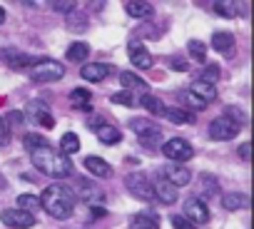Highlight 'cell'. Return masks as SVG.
Wrapping results in <instances>:
<instances>
[{
  "instance_id": "cell-1",
  "label": "cell",
  "mask_w": 254,
  "mask_h": 229,
  "mask_svg": "<svg viewBox=\"0 0 254 229\" xmlns=\"http://www.w3.org/2000/svg\"><path fill=\"white\" fill-rule=\"evenodd\" d=\"M38 199H40V207H43L53 219H67V217H72V212H75V194H72L67 187H63V184H50V187H45Z\"/></svg>"
},
{
  "instance_id": "cell-2",
  "label": "cell",
  "mask_w": 254,
  "mask_h": 229,
  "mask_svg": "<svg viewBox=\"0 0 254 229\" xmlns=\"http://www.w3.org/2000/svg\"><path fill=\"white\" fill-rule=\"evenodd\" d=\"M30 160H33L35 170H40V172H43V174H48V177L65 179V177L75 174L72 162H70L67 157L58 155L50 145H48V147H40V150H35V152H30Z\"/></svg>"
},
{
  "instance_id": "cell-3",
  "label": "cell",
  "mask_w": 254,
  "mask_h": 229,
  "mask_svg": "<svg viewBox=\"0 0 254 229\" xmlns=\"http://www.w3.org/2000/svg\"><path fill=\"white\" fill-rule=\"evenodd\" d=\"M125 187L132 197L142 199V202H155V192H152V179L142 172H132L125 177Z\"/></svg>"
},
{
  "instance_id": "cell-4",
  "label": "cell",
  "mask_w": 254,
  "mask_h": 229,
  "mask_svg": "<svg viewBox=\"0 0 254 229\" xmlns=\"http://www.w3.org/2000/svg\"><path fill=\"white\" fill-rule=\"evenodd\" d=\"M63 75H65V65H60L55 60H40L30 70V80L33 82H58Z\"/></svg>"
},
{
  "instance_id": "cell-5",
  "label": "cell",
  "mask_w": 254,
  "mask_h": 229,
  "mask_svg": "<svg viewBox=\"0 0 254 229\" xmlns=\"http://www.w3.org/2000/svg\"><path fill=\"white\" fill-rule=\"evenodd\" d=\"M162 152H165V157H167V160H172V165L190 162V160L194 157L192 145H190L187 140H182V137H175V140L165 142V145H162Z\"/></svg>"
},
{
  "instance_id": "cell-6",
  "label": "cell",
  "mask_w": 254,
  "mask_h": 229,
  "mask_svg": "<svg viewBox=\"0 0 254 229\" xmlns=\"http://www.w3.org/2000/svg\"><path fill=\"white\" fill-rule=\"evenodd\" d=\"M239 130H242V125L234 122L232 117H227V114L209 122V137L212 140H234L239 135Z\"/></svg>"
},
{
  "instance_id": "cell-7",
  "label": "cell",
  "mask_w": 254,
  "mask_h": 229,
  "mask_svg": "<svg viewBox=\"0 0 254 229\" xmlns=\"http://www.w3.org/2000/svg\"><path fill=\"white\" fill-rule=\"evenodd\" d=\"M75 192L82 202H87L90 207H97L100 202H105V192L100 189L97 182L87 179V177H77V184H75Z\"/></svg>"
},
{
  "instance_id": "cell-8",
  "label": "cell",
  "mask_w": 254,
  "mask_h": 229,
  "mask_svg": "<svg viewBox=\"0 0 254 229\" xmlns=\"http://www.w3.org/2000/svg\"><path fill=\"white\" fill-rule=\"evenodd\" d=\"M130 130H132L135 135H140L147 145H155V142L162 140V130H160V125H157V122H150V120H145V117H135V120H130Z\"/></svg>"
},
{
  "instance_id": "cell-9",
  "label": "cell",
  "mask_w": 254,
  "mask_h": 229,
  "mask_svg": "<svg viewBox=\"0 0 254 229\" xmlns=\"http://www.w3.org/2000/svg\"><path fill=\"white\" fill-rule=\"evenodd\" d=\"M23 117H28V120H33V122H38V125L48 127V130L55 125V117L50 114L48 105H45V102H40V100L28 102V107H25V112H23Z\"/></svg>"
},
{
  "instance_id": "cell-10",
  "label": "cell",
  "mask_w": 254,
  "mask_h": 229,
  "mask_svg": "<svg viewBox=\"0 0 254 229\" xmlns=\"http://www.w3.org/2000/svg\"><path fill=\"white\" fill-rule=\"evenodd\" d=\"M0 219H3L5 227H13V229H30V227H35V214H28L23 209H3Z\"/></svg>"
},
{
  "instance_id": "cell-11",
  "label": "cell",
  "mask_w": 254,
  "mask_h": 229,
  "mask_svg": "<svg viewBox=\"0 0 254 229\" xmlns=\"http://www.w3.org/2000/svg\"><path fill=\"white\" fill-rule=\"evenodd\" d=\"M160 177H165V179H167L170 184H175L177 189L192 182V172H190L187 167H182V165H172V162L162 167V174H160Z\"/></svg>"
},
{
  "instance_id": "cell-12",
  "label": "cell",
  "mask_w": 254,
  "mask_h": 229,
  "mask_svg": "<svg viewBox=\"0 0 254 229\" xmlns=\"http://www.w3.org/2000/svg\"><path fill=\"white\" fill-rule=\"evenodd\" d=\"M185 217L192 224H204V222H209V209H207V204L199 197H190L185 202Z\"/></svg>"
},
{
  "instance_id": "cell-13",
  "label": "cell",
  "mask_w": 254,
  "mask_h": 229,
  "mask_svg": "<svg viewBox=\"0 0 254 229\" xmlns=\"http://www.w3.org/2000/svg\"><path fill=\"white\" fill-rule=\"evenodd\" d=\"M127 55H130V62L137 65L140 70H150L152 62H155V60H152V53H150L142 43H137V40L127 45Z\"/></svg>"
},
{
  "instance_id": "cell-14",
  "label": "cell",
  "mask_w": 254,
  "mask_h": 229,
  "mask_svg": "<svg viewBox=\"0 0 254 229\" xmlns=\"http://www.w3.org/2000/svg\"><path fill=\"white\" fill-rule=\"evenodd\" d=\"M152 192H155V199L162 202V204H175L177 202V194H180V189L175 184H170L165 177H157L152 182Z\"/></svg>"
},
{
  "instance_id": "cell-15",
  "label": "cell",
  "mask_w": 254,
  "mask_h": 229,
  "mask_svg": "<svg viewBox=\"0 0 254 229\" xmlns=\"http://www.w3.org/2000/svg\"><path fill=\"white\" fill-rule=\"evenodd\" d=\"M80 75H82V80H87V82H102V80L110 75V67L102 65V62H87V65H82Z\"/></svg>"
},
{
  "instance_id": "cell-16",
  "label": "cell",
  "mask_w": 254,
  "mask_h": 229,
  "mask_svg": "<svg viewBox=\"0 0 254 229\" xmlns=\"http://www.w3.org/2000/svg\"><path fill=\"white\" fill-rule=\"evenodd\" d=\"M5 60L13 70H25L30 65H38V57L25 55V53H15V50H5Z\"/></svg>"
},
{
  "instance_id": "cell-17",
  "label": "cell",
  "mask_w": 254,
  "mask_h": 229,
  "mask_svg": "<svg viewBox=\"0 0 254 229\" xmlns=\"http://www.w3.org/2000/svg\"><path fill=\"white\" fill-rule=\"evenodd\" d=\"M222 207L227 212H237V209H247L249 207V197L242 194V192H227L222 197Z\"/></svg>"
},
{
  "instance_id": "cell-18",
  "label": "cell",
  "mask_w": 254,
  "mask_h": 229,
  "mask_svg": "<svg viewBox=\"0 0 254 229\" xmlns=\"http://www.w3.org/2000/svg\"><path fill=\"white\" fill-rule=\"evenodd\" d=\"M95 132H97V140H100V142H105V145H117V142L122 140L120 130H117L115 125H107V122L97 125V127H95Z\"/></svg>"
},
{
  "instance_id": "cell-19",
  "label": "cell",
  "mask_w": 254,
  "mask_h": 229,
  "mask_svg": "<svg viewBox=\"0 0 254 229\" xmlns=\"http://www.w3.org/2000/svg\"><path fill=\"white\" fill-rule=\"evenodd\" d=\"M130 229H160V219L150 212H140L130 219Z\"/></svg>"
},
{
  "instance_id": "cell-20",
  "label": "cell",
  "mask_w": 254,
  "mask_h": 229,
  "mask_svg": "<svg viewBox=\"0 0 254 229\" xmlns=\"http://www.w3.org/2000/svg\"><path fill=\"white\" fill-rule=\"evenodd\" d=\"M162 117H167L170 122H177V125H190V122H194V114L187 112V110H182V107H165Z\"/></svg>"
},
{
  "instance_id": "cell-21",
  "label": "cell",
  "mask_w": 254,
  "mask_h": 229,
  "mask_svg": "<svg viewBox=\"0 0 254 229\" xmlns=\"http://www.w3.org/2000/svg\"><path fill=\"white\" fill-rule=\"evenodd\" d=\"M190 92H192V95H197L204 105H207V102H212V100H217V87H214V85H207V82H202V80L192 82Z\"/></svg>"
},
{
  "instance_id": "cell-22",
  "label": "cell",
  "mask_w": 254,
  "mask_h": 229,
  "mask_svg": "<svg viewBox=\"0 0 254 229\" xmlns=\"http://www.w3.org/2000/svg\"><path fill=\"white\" fill-rule=\"evenodd\" d=\"M85 167L95 174V177H110L112 174V170H110V165L102 160V157H95V155H90V157H85Z\"/></svg>"
},
{
  "instance_id": "cell-23",
  "label": "cell",
  "mask_w": 254,
  "mask_h": 229,
  "mask_svg": "<svg viewBox=\"0 0 254 229\" xmlns=\"http://www.w3.org/2000/svg\"><path fill=\"white\" fill-rule=\"evenodd\" d=\"M80 150V137L75 135V132H65L63 137H60V155L63 157H70V155H75Z\"/></svg>"
},
{
  "instance_id": "cell-24",
  "label": "cell",
  "mask_w": 254,
  "mask_h": 229,
  "mask_svg": "<svg viewBox=\"0 0 254 229\" xmlns=\"http://www.w3.org/2000/svg\"><path fill=\"white\" fill-rule=\"evenodd\" d=\"M125 10H127V15H132V18H152V13H155V8L150 5V3H125Z\"/></svg>"
},
{
  "instance_id": "cell-25",
  "label": "cell",
  "mask_w": 254,
  "mask_h": 229,
  "mask_svg": "<svg viewBox=\"0 0 254 229\" xmlns=\"http://www.w3.org/2000/svg\"><path fill=\"white\" fill-rule=\"evenodd\" d=\"M232 45H234V35H232V33H214L212 48H214L217 53H229Z\"/></svg>"
},
{
  "instance_id": "cell-26",
  "label": "cell",
  "mask_w": 254,
  "mask_h": 229,
  "mask_svg": "<svg viewBox=\"0 0 254 229\" xmlns=\"http://www.w3.org/2000/svg\"><path fill=\"white\" fill-rule=\"evenodd\" d=\"M87 55H90V48L85 43H72L67 48V60L70 62H82V60H87Z\"/></svg>"
},
{
  "instance_id": "cell-27",
  "label": "cell",
  "mask_w": 254,
  "mask_h": 229,
  "mask_svg": "<svg viewBox=\"0 0 254 229\" xmlns=\"http://www.w3.org/2000/svg\"><path fill=\"white\" fill-rule=\"evenodd\" d=\"M90 100H92V95H90V90H85V87H77V90L70 92V102H72L75 107L90 110Z\"/></svg>"
},
{
  "instance_id": "cell-28",
  "label": "cell",
  "mask_w": 254,
  "mask_h": 229,
  "mask_svg": "<svg viewBox=\"0 0 254 229\" xmlns=\"http://www.w3.org/2000/svg\"><path fill=\"white\" fill-rule=\"evenodd\" d=\"M140 105H142L147 112H152V114H162V112H165V105H162V100H160V97H155V95H150V92L140 97Z\"/></svg>"
},
{
  "instance_id": "cell-29",
  "label": "cell",
  "mask_w": 254,
  "mask_h": 229,
  "mask_svg": "<svg viewBox=\"0 0 254 229\" xmlns=\"http://www.w3.org/2000/svg\"><path fill=\"white\" fill-rule=\"evenodd\" d=\"M214 10H217V15H222V18H237V15H239V5L234 3V0H222V3L214 5Z\"/></svg>"
},
{
  "instance_id": "cell-30",
  "label": "cell",
  "mask_w": 254,
  "mask_h": 229,
  "mask_svg": "<svg viewBox=\"0 0 254 229\" xmlns=\"http://www.w3.org/2000/svg\"><path fill=\"white\" fill-rule=\"evenodd\" d=\"M15 209H23V212L33 214L35 209H40V199H38L35 194H20V197H18V207H15Z\"/></svg>"
},
{
  "instance_id": "cell-31",
  "label": "cell",
  "mask_w": 254,
  "mask_h": 229,
  "mask_svg": "<svg viewBox=\"0 0 254 229\" xmlns=\"http://www.w3.org/2000/svg\"><path fill=\"white\" fill-rule=\"evenodd\" d=\"M23 145L28 147V152H35V150H40V147H48V140H45L43 135L30 132V135H25V137H23Z\"/></svg>"
},
{
  "instance_id": "cell-32",
  "label": "cell",
  "mask_w": 254,
  "mask_h": 229,
  "mask_svg": "<svg viewBox=\"0 0 254 229\" xmlns=\"http://www.w3.org/2000/svg\"><path fill=\"white\" fill-rule=\"evenodd\" d=\"M120 80H122V85L130 90V92H132V87H145V80H140L135 72H127V70L120 72Z\"/></svg>"
},
{
  "instance_id": "cell-33",
  "label": "cell",
  "mask_w": 254,
  "mask_h": 229,
  "mask_svg": "<svg viewBox=\"0 0 254 229\" xmlns=\"http://www.w3.org/2000/svg\"><path fill=\"white\" fill-rule=\"evenodd\" d=\"M112 102L115 105H125V107H132V105H137V97L130 90H122V92H115L112 95Z\"/></svg>"
},
{
  "instance_id": "cell-34",
  "label": "cell",
  "mask_w": 254,
  "mask_h": 229,
  "mask_svg": "<svg viewBox=\"0 0 254 229\" xmlns=\"http://www.w3.org/2000/svg\"><path fill=\"white\" fill-rule=\"evenodd\" d=\"M219 75H222V70L217 67V65H207L204 70H202V82H207V85H214L217 80H219Z\"/></svg>"
},
{
  "instance_id": "cell-35",
  "label": "cell",
  "mask_w": 254,
  "mask_h": 229,
  "mask_svg": "<svg viewBox=\"0 0 254 229\" xmlns=\"http://www.w3.org/2000/svg\"><path fill=\"white\" fill-rule=\"evenodd\" d=\"M187 50H190V55H192V57H197L199 62H204V57H207V48H204V43L192 40V43L187 45Z\"/></svg>"
},
{
  "instance_id": "cell-36",
  "label": "cell",
  "mask_w": 254,
  "mask_h": 229,
  "mask_svg": "<svg viewBox=\"0 0 254 229\" xmlns=\"http://www.w3.org/2000/svg\"><path fill=\"white\" fill-rule=\"evenodd\" d=\"M182 100H185V102H187V105H190V107H194V110H197V112H199V110H204V107H207V105H204V102H202V100H199V97H197V95H192V92H190V90H185V92H182Z\"/></svg>"
},
{
  "instance_id": "cell-37",
  "label": "cell",
  "mask_w": 254,
  "mask_h": 229,
  "mask_svg": "<svg viewBox=\"0 0 254 229\" xmlns=\"http://www.w3.org/2000/svg\"><path fill=\"white\" fill-rule=\"evenodd\" d=\"M10 142V125L0 117V147H5Z\"/></svg>"
},
{
  "instance_id": "cell-38",
  "label": "cell",
  "mask_w": 254,
  "mask_h": 229,
  "mask_svg": "<svg viewBox=\"0 0 254 229\" xmlns=\"http://www.w3.org/2000/svg\"><path fill=\"white\" fill-rule=\"evenodd\" d=\"M172 227L175 229H197V224H192L187 217H177V214L172 217Z\"/></svg>"
},
{
  "instance_id": "cell-39",
  "label": "cell",
  "mask_w": 254,
  "mask_h": 229,
  "mask_svg": "<svg viewBox=\"0 0 254 229\" xmlns=\"http://www.w3.org/2000/svg\"><path fill=\"white\" fill-rule=\"evenodd\" d=\"M53 8H55L58 13H72L77 5L72 3V0H60V3H53Z\"/></svg>"
},
{
  "instance_id": "cell-40",
  "label": "cell",
  "mask_w": 254,
  "mask_h": 229,
  "mask_svg": "<svg viewBox=\"0 0 254 229\" xmlns=\"http://www.w3.org/2000/svg\"><path fill=\"white\" fill-rule=\"evenodd\" d=\"M202 179H204V187H207V192H209V194H217L219 184L214 182V177H212V174H202Z\"/></svg>"
},
{
  "instance_id": "cell-41",
  "label": "cell",
  "mask_w": 254,
  "mask_h": 229,
  "mask_svg": "<svg viewBox=\"0 0 254 229\" xmlns=\"http://www.w3.org/2000/svg\"><path fill=\"white\" fill-rule=\"evenodd\" d=\"M170 67H172V70H180V72H185L190 65H187L182 57H172V60H170Z\"/></svg>"
},
{
  "instance_id": "cell-42",
  "label": "cell",
  "mask_w": 254,
  "mask_h": 229,
  "mask_svg": "<svg viewBox=\"0 0 254 229\" xmlns=\"http://www.w3.org/2000/svg\"><path fill=\"white\" fill-rule=\"evenodd\" d=\"M249 155H252V145H249V142H242V145H239V157H242L244 162H249Z\"/></svg>"
},
{
  "instance_id": "cell-43",
  "label": "cell",
  "mask_w": 254,
  "mask_h": 229,
  "mask_svg": "<svg viewBox=\"0 0 254 229\" xmlns=\"http://www.w3.org/2000/svg\"><path fill=\"white\" fill-rule=\"evenodd\" d=\"M8 120L13 122V125H23V112H18V110H13V112H8Z\"/></svg>"
},
{
  "instance_id": "cell-44",
  "label": "cell",
  "mask_w": 254,
  "mask_h": 229,
  "mask_svg": "<svg viewBox=\"0 0 254 229\" xmlns=\"http://www.w3.org/2000/svg\"><path fill=\"white\" fill-rule=\"evenodd\" d=\"M92 214H97V217H102V214H105V209H102V207H92Z\"/></svg>"
},
{
  "instance_id": "cell-45",
  "label": "cell",
  "mask_w": 254,
  "mask_h": 229,
  "mask_svg": "<svg viewBox=\"0 0 254 229\" xmlns=\"http://www.w3.org/2000/svg\"><path fill=\"white\" fill-rule=\"evenodd\" d=\"M3 23H5V10L0 8V25H3Z\"/></svg>"
},
{
  "instance_id": "cell-46",
  "label": "cell",
  "mask_w": 254,
  "mask_h": 229,
  "mask_svg": "<svg viewBox=\"0 0 254 229\" xmlns=\"http://www.w3.org/2000/svg\"><path fill=\"white\" fill-rule=\"evenodd\" d=\"M87 229H92V227H87Z\"/></svg>"
}]
</instances>
